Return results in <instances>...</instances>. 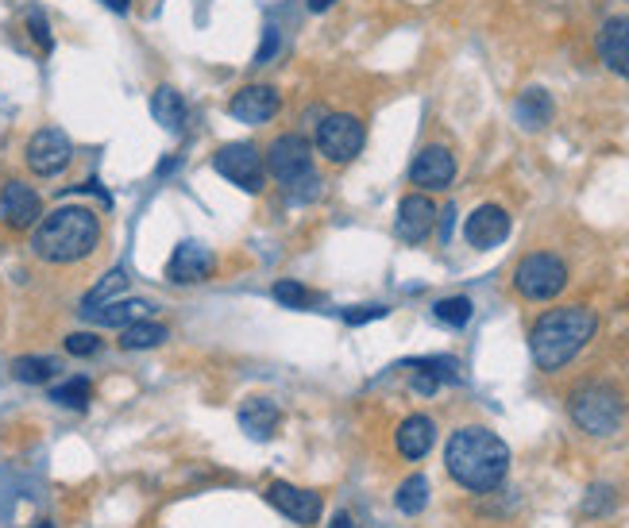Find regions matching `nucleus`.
I'll use <instances>...</instances> for the list:
<instances>
[{
	"mask_svg": "<svg viewBox=\"0 0 629 528\" xmlns=\"http://www.w3.org/2000/svg\"><path fill=\"white\" fill-rule=\"evenodd\" d=\"M598 58L606 62V70H614L618 78L629 82V16H614L598 27Z\"/></svg>",
	"mask_w": 629,
	"mask_h": 528,
	"instance_id": "nucleus-17",
	"label": "nucleus"
},
{
	"mask_svg": "<svg viewBox=\"0 0 629 528\" xmlns=\"http://www.w3.org/2000/svg\"><path fill=\"white\" fill-rule=\"evenodd\" d=\"M275 47H278V32L275 27H267V39H263V47H259V55H255L252 66H267V58L275 55Z\"/></svg>",
	"mask_w": 629,
	"mask_h": 528,
	"instance_id": "nucleus-34",
	"label": "nucleus"
},
{
	"mask_svg": "<svg viewBox=\"0 0 629 528\" xmlns=\"http://www.w3.org/2000/svg\"><path fill=\"white\" fill-rule=\"evenodd\" d=\"M213 267H217V259H213L209 247L182 244V247H174L171 262H166V278L178 282V285H194V282H205V278L213 274Z\"/></svg>",
	"mask_w": 629,
	"mask_h": 528,
	"instance_id": "nucleus-16",
	"label": "nucleus"
},
{
	"mask_svg": "<svg viewBox=\"0 0 629 528\" xmlns=\"http://www.w3.org/2000/svg\"><path fill=\"white\" fill-rule=\"evenodd\" d=\"M398 451L406 459H426L429 451H433V444H436V424H433V416H421V413H413V416H406V421L398 424Z\"/></svg>",
	"mask_w": 629,
	"mask_h": 528,
	"instance_id": "nucleus-18",
	"label": "nucleus"
},
{
	"mask_svg": "<svg viewBox=\"0 0 629 528\" xmlns=\"http://www.w3.org/2000/svg\"><path fill=\"white\" fill-rule=\"evenodd\" d=\"M90 394H93V386L85 383V378H70V383H62V386L50 390V401L62 406V409H85L90 406Z\"/></svg>",
	"mask_w": 629,
	"mask_h": 528,
	"instance_id": "nucleus-27",
	"label": "nucleus"
},
{
	"mask_svg": "<svg viewBox=\"0 0 629 528\" xmlns=\"http://www.w3.org/2000/svg\"><path fill=\"white\" fill-rule=\"evenodd\" d=\"M514 120L522 124L525 131H537L552 120V97L545 90H525L522 97L514 101Z\"/></svg>",
	"mask_w": 629,
	"mask_h": 528,
	"instance_id": "nucleus-21",
	"label": "nucleus"
},
{
	"mask_svg": "<svg viewBox=\"0 0 629 528\" xmlns=\"http://www.w3.org/2000/svg\"><path fill=\"white\" fill-rule=\"evenodd\" d=\"M213 166L221 178H229L232 186L247 189V193H259L263 178H267V159L259 155L255 143H229L213 155Z\"/></svg>",
	"mask_w": 629,
	"mask_h": 528,
	"instance_id": "nucleus-8",
	"label": "nucleus"
},
{
	"mask_svg": "<svg viewBox=\"0 0 629 528\" xmlns=\"http://www.w3.org/2000/svg\"><path fill=\"white\" fill-rule=\"evenodd\" d=\"M151 116H155L163 128L178 131L182 124H186V97H182L174 85H159V90L151 93Z\"/></svg>",
	"mask_w": 629,
	"mask_h": 528,
	"instance_id": "nucleus-22",
	"label": "nucleus"
},
{
	"mask_svg": "<svg viewBox=\"0 0 629 528\" xmlns=\"http://www.w3.org/2000/svg\"><path fill=\"white\" fill-rule=\"evenodd\" d=\"M163 340H166V325H159V320H136V325L124 328L120 348L124 351H148V348H159Z\"/></svg>",
	"mask_w": 629,
	"mask_h": 528,
	"instance_id": "nucleus-24",
	"label": "nucleus"
},
{
	"mask_svg": "<svg viewBox=\"0 0 629 528\" xmlns=\"http://www.w3.org/2000/svg\"><path fill=\"white\" fill-rule=\"evenodd\" d=\"M456 178V159L449 146H426L409 166V181L421 189H449Z\"/></svg>",
	"mask_w": 629,
	"mask_h": 528,
	"instance_id": "nucleus-15",
	"label": "nucleus"
},
{
	"mask_svg": "<svg viewBox=\"0 0 629 528\" xmlns=\"http://www.w3.org/2000/svg\"><path fill=\"white\" fill-rule=\"evenodd\" d=\"M275 301H282L290 309H302V305H310V290L298 282H275Z\"/></svg>",
	"mask_w": 629,
	"mask_h": 528,
	"instance_id": "nucleus-29",
	"label": "nucleus"
},
{
	"mask_svg": "<svg viewBox=\"0 0 629 528\" xmlns=\"http://www.w3.org/2000/svg\"><path fill=\"white\" fill-rule=\"evenodd\" d=\"M278 108H282V97H278V90H270V85H247V90H240L236 97L229 101V116L247 124V128H259V124L275 120Z\"/></svg>",
	"mask_w": 629,
	"mask_h": 528,
	"instance_id": "nucleus-10",
	"label": "nucleus"
},
{
	"mask_svg": "<svg viewBox=\"0 0 629 528\" xmlns=\"http://www.w3.org/2000/svg\"><path fill=\"white\" fill-rule=\"evenodd\" d=\"M278 421H282V413H278V406L270 398H247L244 406H240V429L252 439L275 436Z\"/></svg>",
	"mask_w": 629,
	"mask_h": 528,
	"instance_id": "nucleus-19",
	"label": "nucleus"
},
{
	"mask_svg": "<svg viewBox=\"0 0 629 528\" xmlns=\"http://www.w3.org/2000/svg\"><path fill=\"white\" fill-rule=\"evenodd\" d=\"M267 171L275 174L282 186L294 189L298 181L313 178V151H310V139L298 136V131H287L278 136L275 143L267 146Z\"/></svg>",
	"mask_w": 629,
	"mask_h": 528,
	"instance_id": "nucleus-7",
	"label": "nucleus"
},
{
	"mask_svg": "<svg viewBox=\"0 0 629 528\" xmlns=\"http://www.w3.org/2000/svg\"><path fill=\"white\" fill-rule=\"evenodd\" d=\"M27 27H32V39H35V43H39V47H43V50H50V43H55V39H50V27H47V16H43V12H39V9H32V12H27Z\"/></svg>",
	"mask_w": 629,
	"mask_h": 528,
	"instance_id": "nucleus-32",
	"label": "nucleus"
},
{
	"mask_svg": "<svg viewBox=\"0 0 629 528\" xmlns=\"http://www.w3.org/2000/svg\"><path fill=\"white\" fill-rule=\"evenodd\" d=\"M433 224H436V209L429 197H421V193L401 197L398 220H394L398 239H406V244H426V239L433 236Z\"/></svg>",
	"mask_w": 629,
	"mask_h": 528,
	"instance_id": "nucleus-12",
	"label": "nucleus"
},
{
	"mask_svg": "<svg viewBox=\"0 0 629 528\" xmlns=\"http://www.w3.org/2000/svg\"><path fill=\"white\" fill-rule=\"evenodd\" d=\"M444 467H449L452 482H459L471 494H487V490L502 486L510 471V447L491 429H459L452 432L449 447H444Z\"/></svg>",
	"mask_w": 629,
	"mask_h": 528,
	"instance_id": "nucleus-1",
	"label": "nucleus"
},
{
	"mask_svg": "<svg viewBox=\"0 0 629 528\" xmlns=\"http://www.w3.org/2000/svg\"><path fill=\"white\" fill-rule=\"evenodd\" d=\"M55 374H58V359H50V355H24L12 363V378L24 386H43V383H50Z\"/></svg>",
	"mask_w": 629,
	"mask_h": 528,
	"instance_id": "nucleus-23",
	"label": "nucleus"
},
{
	"mask_svg": "<svg viewBox=\"0 0 629 528\" xmlns=\"http://www.w3.org/2000/svg\"><path fill=\"white\" fill-rule=\"evenodd\" d=\"M105 4H108L113 12H128V9H131V0H105Z\"/></svg>",
	"mask_w": 629,
	"mask_h": 528,
	"instance_id": "nucleus-38",
	"label": "nucleus"
},
{
	"mask_svg": "<svg viewBox=\"0 0 629 528\" xmlns=\"http://www.w3.org/2000/svg\"><path fill=\"white\" fill-rule=\"evenodd\" d=\"M378 317H386L383 305H363V309H343V320H348V325H368V320H378Z\"/></svg>",
	"mask_w": 629,
	"mask_h": 528,
	"instance_id": "nucleus-33",
	"label": "nucleus"
},
{
	"mask_svg": "<svg viewBox=\"0 0 629 528\" xmlns=\"http://www.w3.org/2000/svg\"><path fill=\"white\" fill-rule=\"evenodd\" d=\"M66 351H70V355H97L101 340L93 332H70L66 336Z\"/></svg>",
	"mask_w": 629,
	"mask_h": 528,
	"instance_id": "nucleus-31",
	"label": "nucleus"
},
{
	"mask_svg": "<svg viewBox=\"0 0 629 528\" xmlns=\"http://www.w3.org/2000/svg\"><path fill=\"white\" fill-rule=\"evenodd\" d=\"M328 528H352V517H348V513H336L333 525H328Z\"/></svg>",
	"mask_w": 629,
	"mask_h": 528,
	"instance_id": "nucleus-37",
	"label": "nucleus"
},
{
	"mask_svg": "<svg viewBox=\"0 0 629 528\" xmlns=\"http://www.w3.org/2000/svg\"><path fill=\"white\" fill-rule=\"evenodd\" d=\"M452 216H456V209H452V204H449V209H444V232H441L444 239L452 236Z\"/></svg>",
	"mask_w": 629,
	"mask_h": 528,
	"instance_id": "nucleus-36",
	"label": "nucleus"
},
{
	"mask_svg": "<svg viewBox=\"0 0 629 528\" xmlns=\"http://www.w3.org/2000/svg\"><path fill=\"white\" fill-rule=\"evenodd\" d=\"M148 313H151L148 301H105L101 309H90L85 317L105 328H128L136 325V320H148Z\"/></svg>",
	"mask_w": 629,
	"mask_h": 528,
	"instance_id": "nucleus-20",
	"label": "nucleus"
},
{
	"mask_svg": "<svg viewBox=\"0 0 629 528\" xmlns=\"http://www.w3.org/2000/svg\"><path fill=\"white\" fill-rule=\"evenodd\" d=\"M464 236H467V244L479 247V251H491V247H499L502 239L510 236L506 209H502V204H479V209L467 216Z\"/></svg>",
	"mask_w": 629,
	"mask_h": 528,
	"instance_id": "nucleus-13",
	"label": "nucleus"
},
{
	"mask_svg": "<svg viewBox=\"0 0 629 528\" xmlns=\"http://www.w3.org/2000/svg\"><path fill=\"white\" fill-rule=\"evenodd\" d=\"M101 244V220L93 209H82V204H62L50 216H43L35 224L32 236V251L39 255L43 262H55V267H66V262H82L85 255H93Z\"/></svg>",
	"mask_w": 629,
	"mask_h": 528,
	"instance_id": "nucleus-2",
	"label": "nucleus"
},
{
	"mask_svg": "<svg viewBox=\"0 0 629 528\" xmlns=\"http://www.w3.org/2000/svg\"><path fill=\"white\" fill-rule=\"evenodd\" d=\"M267 502L294 525H317L321 520V494H313V490H298L290 482H270Z\"/></svg>",
	"mask_w": 629,
	"mask_h": 528,
	"instance_id": "nucleus-11",
	"label": "nucleus"
},
{
	"mask_svg": "<svg viewBox=\"0 0 629 528\" xmlns=\"http://www.w3.org/2000/svg\"><path fill=\"white\" fill-rule=\"evenodd\" d=\"M572 409V421L580 424L591 436H614L621 429V416H626V406H621V394L606 383H587L572 394L568 401Z\"/></svg>",
	"mask_w": 629,
	"mask_h": 528,
	"instance_id": "nucleus-4",
	"label": "nucleus"
},
{
	"mask_svg": "<svg viewBox=\"0 0 629 528\" xmlns=\"http://www.w3.org/2000/svg\"><path fill=\"white\" fill-rule=\"evenodd\" d=\"M394 505H398L406 517H417V513L429 505V479L426 474H413V479H406L398 486V494H394Z\"/></svg>",
	"mask_w": 629,
	"mask_h": 528,
	"instance_id": "nucleus-25",
	"label": "nucleus"
},
{
	"mask_svg": "<svg viewBox=\"0 0 629 528\" xmlns=\"http://www.w3.org/2000/svg\"><path fill=\"white\" fill-rule=\"evenodd\" d=\"M363 139H368V131H363V124L356 120V116L328 113L325 120L317 124L313 143H317V155H325L328 163L343 166V163H352V159L363 151Z\"/></svg>",
	"mask_w": 629,
	"mask_h": 528,
	"instance_id": "nucleus-6",
	"label": "nucleus"
},
{
	"mask_svg": "<svg viewBox=\"0 0 629 528\" xmlns=\"http://www.w3.org/2000/svg\"><path fill=\"white\" fill-rule=\"evenodd\" d=\"M305 4H310V12H328L336 0H305Z\"/></svg>",
	"mask_w": 629,
	"mask_h": 528,
	"instance_id": "nucleus-35",
	"label": "nucleus"
},
{
	"mask_svg": "<svg viewBox=\"0 0 629 528\" xmlns=\"http://www.w3.org/2000/svg\"><path fill=\"white\" fill-rule=\"evenodd\" d=\"M409 366H413V390L417 394H426V398H429V394H436V390H441V378H436V374H433V366H429L426 363V359H417V363H409Z\"/></svg>",
	"mask_w": 629,
	"mask_h": 528,
	"instance_id": "nucleus-30",
	"label": "nucleus"
},
{
	"mask_svg": "<svg viewBox=\"0 0 629 528\" xmlns=\"http://www.w3.org/2000/svg\"><path fill=\"white\" fill-rule=\"evenodd\" d=\"M598 328L595 309L587 305H564V309H548L545 317H537L529 332V351H533V363L540 371H560L568 366L583 348L591 343Z\"/></svg>",
	"mask_w": 629,
	"mask_h": 528,
	"instance_id": "nucleus-3",
	"label": "nucleus"
},
{
	"mask_svg": "<svg viewBox=\"0 0 629 528\" xmlns=\"http://www.w3.org/2000/svg\"><path fill=\"white\" fill-rule=\"evenodd\" d=\"M128 285V278H124V270H113V274H105V282L97 285V290L90 293V297L82 301V313H90V309H97V305H105L108 297H116V293Z\"/></svg>",
	"mask_w": 629,
	"mask_h": 528,
	"instance_id": "nucleus-28",
	"label": "nucleus"
},
{
	"mask_svg": "<svg viewBox=\"0 0 629 528\" xmlns=\"http://www.w3.org/2000/svg\"><path fill=\"white\" fill-rule=\"evenodd\" d=\"M514 285L525 301H552L556 293L568 285V267L564 259H556L552 251H533L517 262Z\"/></svg>",
	"mask_w": 629,
	"mask_h": 528,
	"instance_id": "nucleus-5",
	"label": "nucleus"
},
{
	"mask_svg": "<svg viewBox=\"0 0 629 528\" xmlns=\"http://www.w3.org/2000/svg\"><path fill=\"white\" fill-rule=\"evenodd\" d=\"M0 216L9 228H32L43 220V201L32 186L24 181H9V186L0 189Z\"/></svg>",
	"mask_w": 629,
	"mask_h": 528,
	"instance_id": "nucleus-14",
	"label": "nucleus"
},
{
	"mask_svg": "<svg viewBox=\"0 0 629 528\" xmlns=\"http://www.w3.org/2000/svg\"><path fill=\"white\" fill-rule=\"evenodd\" d=\"M35 528H55V525H47V520H39V525H35Z\"/></svg>",
	"mask_w": 629,
	"mask_h": 528,
	"instance_id": "nucleus-39",
	"label": "nucleus"
},
{
	"mask_svg": "<svg viewBox=\"0 0 629 528\" xmlns=\"http://www.w3.org/2000/svg\"><path fill=\"white\" fill-rule=\"evenodd\" d=\"M471 313H475V305L467 297H444L433 305V317L449 328H464L467 320H471Z\"/></svg>",
	"mask_w": 629,
	"mask_h": 528,
	"instance_id": "nucleus-26",
	"label": "nucleus"
},
{
	"mask_svg": "<svg viewBox=\"0 0 629 528\" xmlns=\"http://www.w3.org/2000/svg\"><path fill=\"white\" fill-rule=\"evenodd\" d=\"M70 159H74V146H70V139H66L62 128H39L24 146L27 171L39 174V178H55V174H62L66 166H70Z\"/></svg>",
	"mask_w": 629,
	"mask_h": 528,
	"instance_id": "nucleus-9",
	"label": "nucleus"
}]
</instances>
